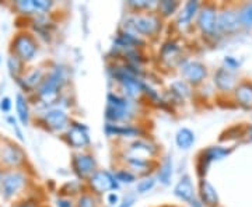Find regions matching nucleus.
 I'll return each mask as SVG.
<instances>
[{"label": "nucleus", "instance_id": "41", "mask_svg": "<svg viewBox=\"0 0 252 207\" xmlns=\"http://www.w3.org/2000/svg\"><path fill=\"white\" fill-rule=\"evenodd\" d=\"M108 203L109 205H117L118 203V195H115V193H111V195H108Z\"/></svg>", "mask_w": 252, "mask_h": 207}, {"label": "nucleus", "instance_id": "20", "mask_svg": "<svg viewBox=\"0 0 252 207\" xmlns=\"http://www.w3.org/2000/svg\"><path fill=\"white\" fill-rule=\"evenodd\" d=\"M175 143L177 146L182 148V150H188L190 148L193 143H195V135H193V132L192 130H189L187 127H182L180 129L178 132H177V135H175Z\"/></svg>", "mask_w": 252, "mask_h": 207}, {"label": "nucleus", "instance_id": "39", "mask_svg": "<svg viewBox=\"0 0 252 207\" xmlns=\"http://www.w3.org/2000/svg\"><path fill=\"white\" fill-rule=\"evenodd\" d=\"M14 207H38L36 206L35 202H31V200H26V202H21V203H18Z\"/></svg>", "mask_w": 252, "mask_h": 207}, {"label": "nucleus", "instance_id": "28", "mask_svg": "<svg viewBox=\"0 0 252 207\" xmlns=\"http://www.w3.org/2000/svg\"><path fill=\"white\" fill-rule=\"evenodd\" d=\"M127 164H129V165H130V168H133L135 171L143 172V174H146L147 171H150V170H149L150 162H149V160H144V158L129 157V158H127Z\"/></svg>", "mask_w": 252, "mask_h": 207}, {"label": "nucleus", "instance_id": "10", "mask_svg": "<svg viewBox=\"0 0 252 207\" xmlns=\"http://www.w3.org/2000/svg\"><path fill=\"white\" fill-rule=\"evenodd\" d=\"M95 160L87 154H76L73 158V168L80 178L90 179L93 174H95Z\"/></svg>", "mask_w": 252, "mask_h": 207}, {"label": "nucleus", "instance_id": "38", "mask_svg": "<svg viewBox=\"0 0 252 207\" xmlns=\"http://www.w3.org/2000/svg\"><path fill=\"white\" fill-rule=\"evenodd\" d=\"M153 4V1H129V6H132L135 9H149Z\"/></svg>", "mask_w": 252, "mask_h": 207}, {"label": "nucleus", "instance_id": "17", "mask_svg": "<svg viewBox=\"0 0 252 207\" xmlns=\"http://www.w3.org/2000/svg\"><path fill=\"white\" fill-rule=\"evenodd\" d=\"M174 193H175L177 198L182 199L185 202H189V203L195 199V190H193V185L189 179V177L185 175V177L181 178V180L177 183V186L174 189Z\"/></svg>", "mask_w": 252, "mask_h": 207}, {"label": "nucleus", "instance_id": "4", "mask_svg": "<svg viewBox=\"0 0 252 207\" xmlns=\"http://www.w3.org/2000/svg\"><path fill=\"white\" fill-rule=\"evenodd\" d=\"M26 160L23 148L14 143H6L0 148V162L9 168H17Z\"/></svg>", "mask_w": 252, "mask_h": 207}, {"label": "nucleus", "instance_id": "6", "mask_svg": "<svg viewBox=\"0 0 252 207\" xmlns=\"http://www.w3.org/2000/svg\"><path fill=\"white\" fill-rule=\"evenodd\" d=\"M89 183L95 193H104L118 188L115 177L108 171H95V174H93V177L89 179Z\"/></svg>", "mask_w": 252, "mask_h": 207}, {"label": "nucleus", "instance_id": "37", "mask_svg": "<svg viewBox=\"0 0 252 207\" xmlns=\"http://www.w3.org/2000/svg\"><path fill=\"white\" fill-rule=\"evenodd\" d=\"M11 107H13V104H11V99L9 97H4V98L0 99V111L1 112H10L11 111Z\"/></svg>", "mask_w": 252, "mask_h": 207}, {"label": "nucleus", "instance_id": "19", "mask_svg": "<svg viewBox=\"0 0 252 207\" xmlns=\"http://www.w3.org/2000/svg\"><path fill=\"white\" fill-rule=\"evenodd\" d=\"M199 10V1H188L184 9L181 10L180 16H178V27L185 28L188 27L190 20L193 18V16L198 13Z\"/></svg>", "mask_w": 252, "mask_h": 207}, {"label": "nucleus", "instance_id": "5", "mask_svg": "<svg viewBox=\"0 0 252 207\" xmlns=\"http://www.w3.org/2000/svg\"><path fill=\"white\" fill-rule=\"evenodd\" d=\"M41 122H42V125H45L46 129L58 132V130H63L64 127H67L69 118L62 109H48L46 112L42 114Z\"/></svg>", "mask_w": 252, "mask_h": 207}, {"label": "nucleus", "instance_id": "27", "mask_svg": "<svg viewBox=\"0 0 252 207\" xmlns=\"http://www.w3.org/2000/svg\"><path fill=\"white\" fill-rule=\"evenodd\" d=\"M172 177V162L171 158H167L164 164L161 165L160 171H158V180L162 185H168Z\"/></svg>", "mask_w": 252, "mask_h": 207}, {"label": "nucleus", "instance_id": "23", "mask_svg": "<svg viewBox=\"0 0 252 207\" xmlns=\"http://www.w3.org/2000/svg\"><path fill=\"white\" fill-rule=\"evenodd\" d=\"M238 20L244 28H252V3H247L238 10Z\"/></svg>", "mask_w": 252, "mask_h": 207}, {"label": "nucleus", "instance_id": "22", "mask_svg": "<svg viewBox=\"0 0 252 207\" xmlns=\"http://www.w3.org/2000/svg\"><path fill=\"white\" fill-rule=\"evenodd\" d=\"M16 112H17V118L20 119V122L26 126L30 120V107H28L27 98L23 94L16 95Z\"/></svg>", "mask_w": 252, "mask_h": 207}, {"label": "nucleus", "instance_id": "21", "mask_svg": "<svg viewBox=\"0 0 252 207\" xmlns=\"http://www.w3.org/2000/svg\"><path fill=\"white\" fill-rule=\"evenodd\" d=\"M130 151L135 153L133 157L147 160L149 157H152L156 153V147H154L153 144L147 143V142H135L130 146Z\"/></svg>", "mask_w": 252, "mask_h": 207}, {"label": "nucleus", "instance_id": "31", "mask_svg": "<svg viewBox=\"0 0 252 207\" xmlns=\"http://www.w3.org/2000/svg\"><path fill=\"white\" fill-rule=\"evenodd\" d=\"M35 4L36 14H42V13H48L49 10L52 9L54 1H48V0H34Z\"/></svg>", "mask_w": 252, "mask_h": 207}, {"label": "nucleus", "instance_id": "32", "mask_svg": "<svg viewBox=\"0 0 252 207\" xmlns=\"http://www.w3.org/2000/svg\"><path fill=\"white\" fill-rule=\"evenodd\" d=\"M154 183H156V180H154L153 178H147V179L140 180V182L137 183V192H139V193H146V192L153 189Z\"/></svg>", "mask_w": 252, "mask_h": 207}, {"label": "nucleus", "instance_id": "43", "mask_svg": "<svg viewBox=\"0 0 252 207\" xmlns=\"http://www.w3.org/2000/svg\"><path fill=\"white\" fill-rule=\"evenodd\" d=\"M190 206H192V207H202V203H199L196 199H193V200L190 202Z\"/></svg>", "mask_w": 252, "mask_h": 207}, {"label": "nucleus", "instance_id": "24", "mask_svg": "<svg viewBox=\"0 0 252 207\" xmlns=\"http://www.w3.org/2000/svg\"><path fill=\"white\" fill-rule=\"evenodd\" d=\"M13 7L17 10L20 14H24V16L36 14L34 0H18V1H14Z\"/></svg>", "mask_w": 252, "mask_h": 207}, {"label": "nucleus", "instance_id": "25", "mask_svg": "<svg viewBox=\"0 0 252 207\" xmlns=\"http://www.w3.org/2000/svg\"><path fill=\"white\" fill-rule=\"evenodd\" d=\"M129 109L127 108H117V107H107V118L109 120L119 122V120H126L129 118Z\"/></svg>", "mask_w": 252, "mask_h": 207}, {"label": "nucleus", "instance_id": "16", "mask_svg": "<svg viewBox=\"0 0 252 207\" xmlns=\"http://www.w3.org/2000/svg\"><path fill=\"white\" fill-rule=\"evenodd\" d=\"M234 95L237 102L243 107V108L251 109L252 108V84L244 81L241 84H238L235 87Z\"/></svg>", "mask_w": 252, "mask_h": 207}, {"label": "nucleus", "instance_id": "14", "mask_svg": "<svg viewBox=\"0 0 252 207\" xmlns=\"http://www.w3.org/2000/svg\"><path fill=\"white\" fill-rule=\"evenodd\" d=\"M44 79H45V73L42 69L38 67V69H32L31 72H28L24 77L18 79L17 81L26 91H32L36 90L41 86Z\"/></svg>", "mask_w": 252, "mask_h": 207}, {"label": "nucleus", "instance_id": "35", "mask_svg": "<svg viewBox=\"0 0 252 207\" xmlns=\"http://www.w3.org/2000/svg\"><path fill=\"white\" fill-rule=\"evenodd\" d=\"M224 64L227 66L225 69H228V70H237L238 67H240V63H238V60H235L234 58H231V56H227L224 58Z\"/></svg>", "mask_w": 252, "mask_h": 207}, {"label": "nucleus", "instance_id": "9", "mask_svg": "<svg viewBox=\"0 0 252 207\" xmlns=\"http://www.w3.org/2000/svg\"><path fill=\"white\" fill-rule=\"evenodd\" d=\"M240 26V20H238V13L233 9L223 10L221 13L217 14V31L220 32H234Z\"/></svg>", "mask_w": 252, "mask_h": 207}, {"label": "nucleus", "instance_id": "36", "mask_svg": "<svg viewBox=\"0 0 252 207\" xmlns=\"http://www.w3.org/2000/svg\"><path fill=\"white\" fill-rule=\"evenodd\" d=\"M7 122H9L10 125H11V127H13V130L16 132V135H17V137L23 142L24 140V137H23V133H21V130H20V127H18V123L17 120L14 119V117H9L7 118Z\"/></svg>", "mask_w": 252, "mask_h": 207}, {"label": "nucleus", "instance_id": "33", "mask_svg": "<svg viewBox=\"0 0 252 207\" xmlns=\"http://www.w3.org/2000/svg\"><path fill=\"white\" fill-rule=\"evenodd\" d=\"M114 177H115L117 182H124V183H132L135 180V175H132L127 171H119Z\"/></svg>", "mask_w": 252, "mask_h": 207}, {"label": "nucleus", "instance_id": "12", "mask_svg": "<svg viewBox=\"0 0 252 207\" xmlns=\"http://www.w3.org/2000/svg\"><path fill=\"white\" fill-rule=\"evenodd\" d=\"M66 139H67V143L70 144L72 147H84L90 143V137H89V132L86 127L80 126L77 123H74L66 133Z\"/></svg>", "mask_w": 252, "mask_h": 207}, {"label": "nucleus", "instance_id": "26", "mask_svg": "<svg viewBox=\"0 0 252 207\" xmlns=\"http://www.w3.org/2000/svg\"><path fill=\"white\" fill-rule=\"evenodd\" d=\"M23 62L16 58V56H13V55H10L9 59H7V69H9L10 74L18 80V79H21V73H23Z\"/></svg>", "mask_w": 252, "mask_h": 207}, {"label": "nucleus", "instance_id": "45", "mask_svg": "<svg viewBox=\"0 0 252 207\" xmlns=\"http://www.w3.org/2000/svg\"><path fill=\"white\" fill-rule=\"evenodd\" d=\"M4 174H6V172L0 171V185H1V180H3V177H4Z\"/></svg>", "mask_w": 252, "mask_h": 207}, {"label": "nucleus", "instance_id": "11", "mask_svg": "<svg viewBox=\"0 0 252 207\" xmlns=\"http://www.w3.org/2000/svg\"><path fill=\"white\" fill-rule=\"evenodd\" d=\"M139 34L152 35L158 28V20L153 16H136L127 23Z\"/></svg>", "mask_w": 252, "mask_h": 207}, {"label": "nucleus", "instance_id": "34", "mask_svg": "<svg viewBox=\"0 0 252 207\" xmlns=\"http://www.w3.org/2000/svg\"><path fill=\"white\" fill-rule=\"evenodd\" d=\"M77 207H95V202L94 199L89 196V195H84L79 199V205Z\"/></svg>", "mask_w": 252, "mask_h": 207}, {"label": "nucleus", "instance_id": "2", "mask_svg": "<svg viewBox=\"0 0 252 207\" xmlns=\"http://www.w3.org/2000/svg\"><path fill=\"white\" fill-rule=\"evenodd\" d=\"M38 52V45L34 36L28 32H20L11 41V55L18 58L23 63L31 62Z\"/></svg>", "mask_w": 252, "mask_h": 207}, {"label": "nucleus", "instance_id": "13", "mask_svg": "<svg viewBox=\"0 0 252 207\" xmlns=\"http://www.w3.org/2000/svg\"><path fill=\"white\" fill-rule=\"evenodd\" d=\"M235 74L231 70L220 67L215 74V84L220 91H231L235 87Z\"/></svg>", "mask_w": 252, "mask_h": 207}, {"label": "nucleus", "instance_id": "40", "mask_svg": "<svg viewBox=\"0 0 252 207\" xmlns=\"http://www.w3.org/2000/svg\"><path fill=\"white\" fill-rule=\"evenodd\" d=\"M133 202H135V198H127L121 203V206H118V207H130L132 205H133Z\"/></svg>", "mask_w": 252, "mask_h": 207}, {"label": "nucleus", "instance_id": "15", "mask_svg": "<svg viewBox=\"0 0 252 207\" xmlns=\"http://www.w3.org/2000/svg\"><path fill=\"white\" fill-rule=\"evenodd\" d=\"M199 193L202 203H205L209 207H217L219 206V195L215 186L206 179H202L199 182Z\"/></svg>", "mask_w": 252, "mask_h": 207}, {"label": "nucleus", "instance_id": "44", "mask_svg": "<svg viewBox=\"0 0 252 207\" xmlns=\"http://www.w3.org/2000/svg\"><path fill=\"white\" fill-rule=\"evenodd\" d=\"M248 137L252 140V126L248 127Z\"/></svg>", "mask_w": 252, "mask_h": 207}, {"label": "nucleus", "instance_id": "30", "mask_svg": "<svg viewBox=\"0 0 252 207\" xmlns=\"http://www.w3.org/2000/svg\"><path fill=\"white\" fill-rule=\"evenodd\" d=\"M178 6H180L178 1H168V0H164V1H160V3H158V10H160V13H161L162 16L167 17V16H171L172 13L178 9Z\"/></svg>", "mask_w": 252, "mask_h": 207}, {"label": "nucleus", "instance_id": "18", "mask_svg": "<svg viewBox=\"0 0 252 207\" xmlns=\"http://www.w3.org/2000/svg\"><path fill=\"white\" fill-rule=\"evenodd\" d=\"M231 153V150H227V148H223V147H210L207 148L206 151H203V157L200 158V162L203 164V168H205V172H206V168L209 167V164L215 160H223L225 155Z\"/></svg>", "mask_w": 252, "mask_h": 207}, {"label": "nucleus", "instance_id": "1", "mask_svg": "<svg viewBox=\"0 0 252 207\" xmlns=\"http://www.w3.org/2000/svg\"><path fill=\"white\" fill-rule=\"evenodd\" d=\"M64 83V72L61 67H55L49 74H46L41 86L36 89V98L44 105H52L59 98V91Z\"/></svg>", "mask_w": 252, "mask_h": 207}, {"label": "nucleus", "instance_id": "42", "mask_svg": "<svg viewBox=\"0 0 252 207\" xmlns=\"http://www.w3.org/2000/svg\"><path fill=\"white\" fill-rule=\"evenodd\" d=\"M58 207H72V203L67 200H58Z\"/></svg>", "mask_w": 252, "mask_h": 207}, {"label": "nucleus", "instance_id": "3", "mask_svg": "<svg viewBox=\"0 0 252 207\" xmlns=\"http://www.w3.org/2000/svg\"><path fill=\"white\" fill-rule=\"evenodd\" d=\"M26 182H27V178H26V175L23 172H6L4 177H3V180H1V185H0L1 196L7 199V200L14 198L18 192L26 186Z\"/></svg>", "mask_w": 252, "mask_h": 207}, {"label": "nucleus", "instance_id": "8", "mask_svg": "<svg viewBox=\"0 0 252 207\" xmlns=\"http://www.w3.org/2000/svg\"><path fill=\"white\" fill-rule=\"evenodd\" d=\"M181 74L190 84H199L206 79V67L200 62H185L181 67Z\"/></svg>", "mask_w": 252, "mask_h": 207}, {"label": "nucleus", "instance_id": "29", "mask_svg": "<svg viewBox=\"0 0 252 207\" xmlns=\"http://www.w3.org/2000/svg\"><path fill=\"white\" fill-rule=\"evenodd\" d=\"M171 90L172 92L177 94L180 98H187L189 94H190L188 84L184 83V81H174L171 84Z\"/></svg>", "mask_w": 252, "mask_h": 207}, {"label": "nucleus", "instance_id": "7", "mask_svg": "<svg viewBox=\"0 0 252 207\" xmlns=\"http://www.w3.org/2000/svg\"><path fill=\"white\" fill-rule=\"evenodd\" d=\"M198 27L207 34L213 35L217 31V13L213 6H205L198 14Z\"/></svg>", "mask_w": 252, "mask_h": 207}]
</instances>
